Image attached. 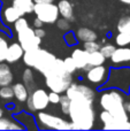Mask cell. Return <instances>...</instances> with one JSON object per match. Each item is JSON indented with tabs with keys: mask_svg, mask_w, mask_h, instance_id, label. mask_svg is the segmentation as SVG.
I'll list each match as a JSON object with an SVG mask.
<instances>
[{
	"mask_svg": "<svg viewBox=\"0 0 130 131\" xmlns=\"http://www.w3.org/2000/svg\"><path fill=\"white\" fill-rule=\"evenodd\" d=\"M60 107H61V111L64 115H68L69 112V107H70V99H69L67 95H63V97L60 98Z\"/></svg>",
	"mask_w": 130,
	"mask_h": 131,
	"instance_id": "29",
	"label": "cell"
},
{
	"mask_svg": "<svg viewBox=\"0 0 130 131\" xmlns=\"http://www.w3.org/2000/svg\"><path fill=\"white\" fill-rule=\"evenodd\" d=\"M111 60L115 64L130 62V47L119 46V48H115L113 54L111 55Z\"/></svg>",
	"mask_w": 130,
	"mask_h": 131,
	"instance_id": "15",
	"label": "cell"
},
{
	"mask_svg": "<svg viewBox=\"0 0 130 131\" xmlns=\"http://www.w3.org/2000/svg\"><path fill=\"white\" fill-rule=\"evenodd\" d=\"M101 123H103V128L105 130H127L130 129V122L127 121H120L116 117L108 113L107 111H103L99 115Z\"/></svg>",
	"mask_w": 130,
	"mask_h": 131,
	"instance_id": "11",
	"label": "cell"
},
{
	"mask_svg": "<svg viewBox=\"0 0 130 131\" xmlns=\"http://www.w3.org/2000/svg\"><path fill=\"white\" fill-rule=\"evenodd\" d=\"M23 82H24V85H27L29 89H31L34 86V72L30 68H27L23 72Z\"/></svg>",
	"mask_w": 130,
	"mask_h": 131,
	"instance_id": "27",
	"label": "cell"
},
{
	"mask_svg": "<svg viewBox=\"0 0 130 131\" xmlns=\"http://www.w3.org/2000/svg\"><path fill=\"white\" fill-rule=\"evenodd\" d=\"M83 48L86 52H94V51H99L100 48V44L97 43V40H91V41H85L83 43Z\"/></svg>",
	"mask_w": 130,
	"mask_h": 131,
	"instance_id": "31",
	"label": "cell"
},
{
	"mask_svg": "<svg viewBox=\"0 0 130 131\" xmlns=\"http://www.w3.org/2000/svg\"><path fill=\"white\" fill-rule=\"evenodd\" d=\"M76 37L77 40L85 43V41H91V40H97L98 39V35L96 31L89 28H80L76 31Z\"/></svg>",
	"mask_w": 130,
	"mask_h": 131,
	"instance_id": "18",
	"label": "cell"
},
{
	"mask_svg": "<svg viewBox=\"0 0 130 131\" xmlns=\"http://www.w3.org/2000/svg\"><path fill=\"white\" fill-rule=\"evenodd\" d=\"M45 84L51 91L57 93H63L73 83L71 74L66 71L63 66V60L55 59L50 69L44 74Z\"/></svg>",
	"mask_w": 130,
	"mask_h": 131,
	"instance_id": "2",
	"label": "cell"
},
{
	"mask_svg": "<svg viewBox=\"0 0 130 131\" xmlns=\"http://www.w3.org/2000/svg\"><path fill=\"white\" fill-rule=\"evenodd\" d=\"M13 6L16 7L24 15V14L32 13L35 2L34 0H13Z\"/></svg>",
	"mask_w": 130,
	"mask_h": 131,
	"instance_id": "20",
	"label": "cell"
},
{
	"mask_svg": "<svg viewBox=\"0 0 130 131\" xmlns=\"http://www.w3.org/2000/svg\"><path fill=\"white\" fill-rule=\"evenodd\" d=\"M63 66H64V69H66L67 72H69V74L73 75V72H75L76 70V66H75V62H74V60L71 59V57L69 58H66V59L63 60Z\"/></svg>",
	"mask_w": 130,
	"mask_h": 131,
	"instance_id": "28",
	"label": "cell"
},
{
	"mask_svg": "<svg viewBox=\"0 0 130 131\" xmlns=\"http://www.w3.org/2000/svg\"><path fill=\"white\" fill-rule=\"evenodd\" d=\"M60 93H57L54 92V91H51L50 93H48V101H50V104H53V105H57L60 102Z\"/></svg>",
	"mask_w": 130,
	"mask_h": 131,
	"instance_id": "35",
	"label": "cell"
},
{
	"mask_svg": "<svg viewBox=\"0 0 130 131\" xmlns=\"http://www.w3.org/2000/svg\"><path fill=\"white\" fill-rule=\"evenodd\" d=\"M106 61V58L103 55L100 51H94V52H89V68L94 67V66L104 64Z\"/></svg>",
	"mask_w": 130,
	"mask_h": 131,
	"instance_id": "22",
	"label": "cell"
},
{
	"mask_svg": "<svg viewBox=\"0 0 130 131\" xmlns=\"http://www.w3.org/2000/svg\"><path fill=\"white\" fill-rule=\"evenodd\" d=\"M116 29L119 32H124V34H130V15L123 16L119 20L116 25Z\"/></svg>",
	"mask_w": 130,
	"mask_h": 131,
	"instance_id": "24",
	"label": "cell"
},
{
	"mask_svg": "<svg viewBox=\"0 0 130 131\" xmlns=\"http://www.w3.org/2000/svg\"><path fill=\"white\" fill-rule=\"evenodd\" d=\"M12 98H14V92L13 88L9 85L1 86L0 88V99L2 100H10Z\"/></svg>",
	"mask_w": 130,
	"mask_h": 131,
	"instance_id": "26",
	"label": "cell"
},
{
	"mask_svg": "<svg viewBox=\"0 0 130 131\" xmlns=\"http://www.w3.org/2000/svg\"><path fill=\"white\" fill-rule=\"evenodd\" d=\"M44 24H53L57 22L59 18V9L58 6L53 2H47V4H35L34 10H32Z\"/></svg>",
	"mask_w": 130,
	"mask_h": 131,
	"instance_id": "6",
	"label": "cell"
},
{
	"mask_svg": "<svg viewBox=\"0 0 130 131\" xmlns=\"http://www.w3.org/2000/svg\"><path fill=\"white\" fill-rule=\"evenodd\" d=\"M119 1L123 2V4H126V5H130V0H119Z\"/></svg>",
	"mask_w": 130,
	"mask_h": 131,
	"instance_id": "39",
	"label": "cell"
},
{
	"mask_svg": "<svg viewBox=\"0 0 130 131\" xmlns=\"http://www.w3.org/2000/svg\"><path fill=\"white\" fill-rule=\"evenodd\" d=\"M8 48V43L2 36H0V62L4 61L6 58V52Z\"/></svg>",
	"mask_w": 130,
	"mask_h": 131,
	"instance_id": "32",
	"label": "cell"
},
{
	"mask_svg": "<svg viewBox=\"0 0 130 131\" xmlns=\"http://www.w3.org/2000/svg\"><path fill=\"white\" fill-rule=\"evenodd\" d=\"M115 48L116 47H115L114 45H112V44H105V45L100 46L99 51L103 53V55L105 58H111V55L113 54V52H114Z\"/></svg>",
	"mask_w": 130,
	"mask_h": 131,
	"instance_id": "30",
	"label": "cell"
},
{
	"mask_svg": "<svg viewBox=\"0 0 130 131\" xmlns=\"http://www.w3.org/2000/svg\"><path fill=\"white\" fill-rule=\"evenodd\" d=\"M115 43L117 46H128L130 45V34L119 32L115 37Z\"/></svg>",
	"mask_w": 130,
	"mask_h": 131,
	"instance_id": "25",
	"label": "cell"
},
{
	"mask_svg": "<svg viewBox=\"0 0 130 131\" xmlns=\"http://www.w3.org/2000/svg\"><path fill=\"white\" fill-rule=\"evenodd\" d=\"M108 77V69L104 67V64L94 66L88 69L86 78L92 84H101L105 83Z\"/></svg>",
	"mask_w": 130,
	"mask_h": 131,
	"instance_id": "12",
	"label": "cell"
},
{
	"mask_svg": "<svg viewBox=\"0 0 130 131\" xmlns=\"http://www.w3.org/2000/svg\"><path fill=\"white\" fill-rule=\"evenodd\" d=\"M17 39L20 45L22 46V48L24 51L37 48L41 44V38L36 36L35 30L32 28H30L29 25L27 28H24L23 30H21L20 32H17Z\"/></svg>",
	"mask_w": 130,
	"mask_h": 131,
	"instance_id": "9",
	"label": "cell"
},
{
	"mask_svg": "<svg viewBox=\"0 0 130 131\" xmlns=\"http://www.w3.org/2000/svg\"><path fill=\"white\" fill-rule=\"evenodd\" d=\"M23 62L28 67H32L36 70H38L40 74H45L50 67L55 61V55L47 52L46 50H43L40 47L34 48L30 51H24L23 53Z\"/></svg>",
	"mask_w": 130,
	"mask_h": 131,
	"instance_id": "4",
	"label": "cell"
},
{
	"mask_svg": "<svg viewBox=\"0 0 130 131\" xmlns=\"http://www.w3.org/2000/svg\"><path fill=\"white\" fill-rule=\"evenodd\" d=\"M71 59L74 60L76 69H89V52L82 48H75L71 53Z\"/></svg>",
	"mask_w": 130,
	"mask_h": 131,
	"instance_id": "13",
	"label": "cell"
},
{
	"mask_svg": "<svg viewBox=\"0 0 130 131\" xmlns=\"http://www.w3.org/2000/svg\"><path fill=\"white\" fill-rule=\"evenodd\" d=\"M57 25L60 30H64V31H68L69 28H70V24H69V21L66 20V18H58L57 20Z\"/></svg>",
	"mask_w": 130,
	"mask_h": 131,
	"instance_id": "34",
	"label": "cell"
},
{
	"mask_svg": "<svg viewBox=\"0 0 130 131\" xmlns=\"http://www.w3.org/2000/svg\"><path fill=\"white\" fill-rule=\"evenodd\" d=\"M38 122L43 125L45 129H52V130H71V124L67 120L59 116L52 115L50 113H44L40 111L37 116Z\"/></svg>",
	"mask_w": 130,
	"mask_h": 131,
	"instance_id": "7",
	"label": "cell"
},
{
	"mask_svg": "<svg viewBox=\"0 0 130 131\" xmlns=\"http://www.w3.org/2000/svg\"><path fill=\"white\" fill-rule=\"evenodd\" d=\"M13 79L14 76L10 70V67L7 63H0V88L10 85L13 83Z\"/></svg>",
	"mask_w": 130,
	"mask_h": 131,
	"instance_id": "17",
	"label": "cell"
},
{
	"mask_svg": "<svg viewBox=\"0 0 130 131\" xmlns=\"http://www.w3.org/2000/svg\"><path fill=\"white\" fill-rule=\"evenodd\" d=\"M43 24H44V23L41 22V21L39 20L38 17H36L34 20V27L35 28H41V27H43Z\"/></svg>",
	"mask_w": 130,
	"mask_h": 131,
	"instance_id": "37",
	"label": "cell"
},
{
	"mask_svg": "<svg viewBox=\"0 0 130 131\" xmlns=\"http://www.w3.org/2000/svg\"><path fill=\"white\" fill-rule=\"evenodd\" d=\"M35 4H47V2H54V0H34Z\"/></svg>",
	"mask_w": 130,
	"mask_h": 131,
	"instance_id": "38",
	"label": "cell"
},
{
	"mask_svg": "<svg viewBox=\"0 0 130 131\" xmlns=\"http://www.w3.org/2000/svg\"><path fill=\"white\" fill-rule=\"evenodd\" d=\"M12 88H13L14 97H15L16 99L18 100V101H20V102L27 101V99H28V97H29V94H28V89H27V86H25L24 84H22V83H16L15 85H13Z\"/></svg>",
	"mask_w": 130,
	"mask_h": 131,
	"instance_id": "21",
	"label": "cell"
},
{
	"mask_svg": "<svg viewBox=\"0 0 130 131\" xmlns=\"http://www.w3.org/2000/svg\"><path fill=\"white\" fill-rule=\"evenodd\" d=\"M66 95L70 100L77 99V98H83L91 101L94 100V91L90 86L77 83H71L69 85V88L66 90Z\"/></svg>",
	"mask_w": 130,
	"mask_h": 131,
	"instance_id": "10",
	"label": "cell"
},
{
	"mask_svg": "<svg viewBox=\"0 0 130 131\" xmlns=\"http://www.w3.org/2000/svg\"><path fill=\"white\" fill-rule=\"evenodd\" d=\"M23 14L18 10L16 7L12 6V7H7L4 9V13H2V18L6 23H14L17 18H20Z\"/></svg>",
	"mask_w": 130,
	"mask_h": 131,
	"instance_id": "19",
	"label": "cell"
},
{
	"mask_svg": "<svg viewBox=\"0 0 130 131\" xmlns=\"http://www.w3.org/2000/svg\"><path fill=\"white\" fill-rule=\"evenodd\" d=\"M23 129V127L15 121L9 120V118H5L4 116L0 117V130H20Z\"/></svg>",
	"mask_w": 130,
	"mask_h": 131,
	"instance_id": "23",
	"label": "cell"
},
{
	"mask_svg": "<svg viewBox=\"0 0 130 131\" xmlns=\"http://www.w3.org/2000/svg\"><path fill=\"white\" fill-rule=\"evenodd\" d=\"M50 105L48 101V93L44 89L35 90L27 99V106L31 112H40L47 108Z\"/></svg>",
	"mask_w": 130,
	"mask_h": 131,
	"instance_id": "8",
	"label": "cell"
},
{
	"mask_svg": "<svg viewBox=\"0 0 130 131\" xmlns=\"http://www.w3.org/2000/svg\"><path fill=\"white\" fill-rule=\"evenodd\" d=\"M116 89L122 92H129L130 90V68H112L108 70V77L101 90Z\"/></svg>",
	"mask_w": 130,
	"mask_h": 131,
	"instance_id": "5",
	"label": "cell"
},
{
	"mask_svg": "<svg viewBox=\"0 0 130 131\" xmlns=\"http://www.w3.org/2000/svg\"><path fill=\"white\" fill-rule=\"evenodd\" d=\"M23 53H24V50L20 45V43H13L8 45L5 61H7L8 63H14L23 57Z\"/></svg>",
	"mask_w": 130,
	"mask_h": 131,
	"instance_id": "14",
	"label": "cell"
},
{
	"mask_svg": "<svg viewBox=\"0 0 130 131\" xmlns=\"http://www.w3.org/2000/svg\"><path fill=\"white\" fill-rule=\"evenodd\" d=\"M57 6H58V9H59V14L62 17L68 20L69 22H71L74 20V9L70 1H68V0H60Z\"/></svg>",
	"mask_w": 130,
	"mask_h": 131,
	"instance_id": "16",
	"label": "cell"
},
{
	"mask_svg": "<svg viewBox=\"0 0 130 131\" xmlns=\"http://www.w3.org/2000/svg\"><path fill=\"white\" fill-rule=\"evenodd\" d=\"M2 116H4V109L0 107V117H2Z\"/></svg>",
	"mask_w": 130,
	"mask_h": 131,
	"instance_id": "40",
	"label": "cell"
},
{
	"mask_svg": "<svg viewBox=\"0 0 130 131\" xmlns=\"http://www.w3.org/2000/svg\"><path fill=\"white\" fill-rule=\"evenodd\" d=\"M99 104L103 111H107L114 117L120 121H129V116L124 108V98L120 90L116 89H106L101 93Z\"/></svg>",
	"mask_w": 130,
	"mask_h": 131,
	"instance_id": "3",
	"label": "cell"
},
{
	"mask_svg": "<svg viewBox=\"0 0 130 131\" xmlns=\"http://www.w3.org/2000/svg\"><path fill=\"white\" fill-rule=\"evenodd\" d=\"M35 34H36V36H38L39 38H44V37L46 36V31L43 29V28H35Z\"/></svg>",
	"mask_w": 130,
	"mask_h": 131,
	"instance_id": "36",
	"label": "cell"
},
{
	"mask_svg": "<svg viewBox=\"0 0 130 131\" xmlns=\"http://www.w3.org/2000/svg\"><path fill=\"white\" fill-rule=\"evenodd\" d=\"M68 116L70 118L71 130H90L96 122V112L93 101L83 98L70 100Z\"/></svg>",
	"mask_w": 130,
	"mask_h": 131,
	"instance_id": "1",
	"label": "cell"
},
{
	"mask_svg": "<svg viewBox=\"0 0 130 131\" xmlns=\"http://www.w3.org/2000/svg\"><path fill=\"white\" fill-rule=\"evenodd\" d=\"M63 38H64L66 44H68L69 46H74L77 43V37H75V35H74L73 32H67L63 36Z\"/></svg>",
	"mask_w": 130,
	"mask_h": 131,
	"instance_id": "33",
	"label": "cell"
}]
</instances>
